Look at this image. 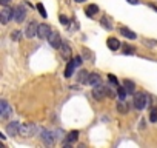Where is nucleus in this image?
Here are the masks:
<instances>
[{"label":"nucleus","mask_w":157,"mask_h":148,"mask_svg":"<svg viewBox=\"0 0 157 148\" xmlns=\"http://www.w3.org/2000/svg\"><path fill=\"white\" fill-rule=\"evenodd\" d=\"M148 102L149 100H148L146 93H137V94H134V107H136V110H143Z\"/></svg>","instance_id":"obj_1"},{"label":"nucleus","mask_w":157,"mask_h":148,"mask_svg":"<svg viewBox=\"0 0 157 148\" xmlns=\"http://www.w3.org/2000/svg\"><path fill=\"white\" fill-rule=\"evenodd\" d=\"M14 19V10L5 6L2 11H0V20H2V25H8V22Z\"/></svg>","instance_id":"obj_2"},{"label":"nucleus","mask_w":157,"mask_h":148,"mask_svg":"<svg viewBox=\"0 0 157 148\" xmlns=\"http://www.w3.org/2000/svg\"><path fill=\"white\" fill-rule=\"evenodd\" d=\"M106 94H108V90L103 85H97V87L93 88V96H94L96 100H103L106 97Z\"/></svg>","instance_id":"obj_3"},{"label":"nucleus","mask_w":157,"mask_h":148,"mask_svg":"<svg viewBox=\"0 0 157 148\" xmlns=\"http://www.w3.org/2000/svg\"><path fill=\"white\" fill-rule=\"evenodd\" d=\"M25 17H26V10H25V6H23V5H17V6L14 8V20L19 22V23H22V22L25 20Z\"/></svg>","instance_id":"obj_4"},{"label":"nucleus","mask_w":157,"mask_h":148,"mask_svg":"<svg viewBox=\"0 0 157 148\" xmlns=\"http://www.w3.org/2000/svg\"><path fill=\"white\" fill-rule=\"evenodd\" d=\"M51 36V26L46 23H39V31H37V37L39 39H48Z\"/></svg>","instance_id":"obj_5"},{"label":"nucleus","mask_w":157,"mask_h":148,"mask_svg":"<svg viewBox=\"0 0 157 148\" xmlns=\"http://www.w3.org/2000/svg\"><path fill=\"white\" fill-rule=\"evenodd\" d=\"M11 113H13V108L8 105L6 100H2V102H0V117H2V119H6Z\"/></svg>","instance_id":"obj_6"},{"label":"nucleus","mask_w":157,"mask_h":148,"mask_svg":"<svg viewBox=\"0 0 157 148\" xmlns=\"http://www.w3.org/2000/svg\"><path fill=\"white\" fill-rule=\"evenodd\" d=\"M37 31H39V23H37V22H31V23L28 25L26 31H25V36H26L28 39H33V37L37 36Z\"/></svg>","instance_id":"obj_7"},{"label":"nucleus","mask_w":157,"mask_h":148,"mask_svg":"<svg viewBox=\"0 0 157 148\" xmlns=\"http://www.w3.org/2000/svg\"><path fill=\"white\" fill-rule=\"evenodd\" d=\"M48 42H49V45H51L54 49H59V48L62 46V40H60V36H59L57 33H51V36L48 37Z\"/></svg>","instance_id":"obj_8"},{"label":"nucleus","mask_w":157,"mask_h":148,"mask_svg":"<svg viewBox=\"0 0 157 148\" xmlns=\"http://www.w3.org/2000/svg\"><path fill=\"white\" fill-rule=\"evenodd\" d=\"M6 131H8L10 136H17V134H20V123H19V122H10V123L6 125Z\"/></svg>","instance_id":"obj_9"},{"label":"nucleus","mask_w":157,"mask_h":148,"mask_svg":"<svg viewBox=\"0 0 157 148\" xmlns=\"http://www.w3.org/2000/svg\"><path fill=\"white\" fill-rule=\"evenodd\" d=\"M42 140H43V143L45 145H48V146H52L54 145V134L51 133V131H42Z\"/></svg>","instance_id":"obj_10"},{"label":"nucleus","mask_w":157,"mask_h":148,"mask_svg":"<svg viewBox=\"0 0 157 148\" xmlns=\"http://www.w3.org/2000/svg\"><path fill=\"white\" fill-rule=\"evenodd\" d=\"M88 85H91V87H97V85H100V74H99V72H91V74H90Z\"/></svg>","instance_id":"obj_11"},{"label":"nucleus","mask_w":157,"mask_h":148,"mask_svg":"<svg viewBox=\"0 0 157 148\" xmlns=\"http://www.w3.org/2000/svg\"><path fill=\"white\" fill-rule=\"evenodd\" d=\"M106 45H108V48H109L111 51H117V49H120V42H119L117 39H114V37H109L108 42H106Z\"/></svg>","instance_id":"obj_12"},{"label":"nucleus","mask_w":157,"mask_h":148,"mask_svg":"<svg viewBox=\"0 0 157 148\" xmlns=\"http://www.w3.org/2000/svg\"><path fill=\"white\" fill-rule=\"evenodd\" d=\"M75 66H77V65H75L74 59L68 62V65H66V69H65V77H71V76H72V74H74V68H75Z\"/></svg>","instance_id":"obj_13"},{"label":"nucleus","mask_w":157,"mask_h":148,"mask_svg":"<svg viewBox=\"0 0 157 148\" xmlns=\"http://www.w3.org/2000/svg\"><path fill=\"white\" fill-rule=\"evenodd\" d=\"M120 33H122L123 37H126V39H129V40H136V39H137V34H136L134 31L128 29V28H120Z\"/></svg>","instance_id":"obj_14"},{"label":"nucleus","mask_w":157,"mask_h":148,"mask_svg":"<svg viewBox=\"0 0 157 148\" xmlns=\"http://www.w3.org/2000/svg\"><path fill=\"white\" fill-rule=\"evenodd\" d=\"M88 79H90V72L85 71V69H82L80 72L77 74V80L80 84H88Z\"/></svg>","instance_id":"obj_15"},{"label":"nucleus","mask_w":157,"mask_h":148,"mask_svg":"<svg viewBox=\"0 0 157 148\" xmlns=\"http://www.w3.org/2000/svg\"><path fill=\"white\" fill-rule=\"evenodd\" d=\"M97 13H99V6H97V5H88L86 10H85V14H86L88 17H94Z\"/></svg>","instance_id":"obj_16"},{"label":"nucleus","mask_w":157,"mask_h":148,"mask_svg":"<svg viewBox=\"0 0 157 148\" xmlns=\"http://www.w3.org/2000/svg\"><path fill=\"white\" fill-rule=\"evenodd\" d=\"M60 53H62V57H63V59H69V57H71V48H69V45H68V43H62Z\"/></svg>","instance_id":"obj_17"},{"label":"nucleus","mask_w":157,"mask_h":148,"mask_svg":"<svg viewBox=\"0 0 157 148\" xmlns=\"http://www.w3.org/2000/svg\"><path fill=\"white\" fill-rule=\"evenodd\" d=\"M77 139H78V131H77V130H74V131L68 133V136H66V146H68L69 143L75 142Z\"/></svg>","instance_id":"obj_18"},{"label":"nucleus","mask_w":157,"mask_h":148,"mask_svg":"<svg viewBox=\"0 0 157 148\" xmlns=\"http://www.w3.org/2000/svg\"><path fill=\"white\" fill-rule=\"evenodd\" d=\"M33 130H34L33 125H22L20 127V134L22 136H33Z\"/></svg>","instance_id":"obj_19"},{"label":"nucleus","mask_w":157,"mask_h":148,"mask_svg":"<svg viewBox=\"0 0 157 148\" xmlns=\"http://www.w3.org/2000/svg\"><path fill=\"white\" fill-rule=\"evenodd\" d=\"M100 23L103 25V28H105V29H113V25H111L113 22H111V19H109L108 16H103V17H102V20H100Z\"/></svg>","instance_id":"obj_20"},{"label":"nucleus","mask_w":157,"mask_h":148,"mask_svg":"<svg viewBox=\"0 0 157 148\" xmlns=\"http://www.w3.org/2000/svg\"><path fill=\"white\" fill-rule=\"evenodd\" d=\"M123 87H125V88H126V91H128V93H131V94L136 91V84H134V82H131V80H123Z\"/></svg>","instance_id":"obj_21"},{"label":"nucleus","mask_w":157,"mask_h":148,"mask_svg":"<svg viewBox=\"0 0 157 148\" xmlns=\"http://www.w3.org/2000/svg\"><path fill=\"white\" fill-rule=\"evenodd\" d=\"M126 94H128L126 88H125V87H119V90H117V96H119V99H120V100H125V99H126Z\"/></svg>","instance_id":"obj_22"},{"label":"nucleus","mask_w":157,"mask_h":148,"mask_svg":"<svg viewBox=\"0 0 157 148\" xmlns=\"http://www.w3.org/2000/svg\"><path fill=\"white\" fill-rule=\"evenodd\" d=\"M123 54H136V48L134 46H131V45H126V43H123Z\"/></svg>","instance_id":"obj_23"},{"label":"nucleus","mask_w":157,"mask_h":148,"mask_svg":"<svg viewBox=\"0 0 157 148\" xmlns=\"http://www.w3.org/2000/svg\"><path fill=\"white\" fill-rule=\"evenodd\" d=\"M117 110H119V113H122V114L128 113V108H126V105H125V100H120V102L117 103Z\"/></svg>","instance_id":"obj_24"},{"label":"nucleus","mask_w":157,"mask_h":148,"mask_svg":"<svg viewBox=\"0 0 157 148\" xmlns=\"http://www.w3.org/2000/svg\"><path fill=\"white\" fill-rule=\"evenodd\" d=\"M37 10H39V13H40V16H42L43 19L48 16V14H46V10H45V6H43L42 3H37Z\"/></svg>","instance_id":"obj_25"},{"label":"nucleus","mask_w":157,"mask_h":148,"mask_svg":"<svg viewBox=\"0 0 157 148\" xmlns=\"http://www.w3.org/2000/svg\"><path fill=\"white\" fill-rule=\"evenodd\" d=\"M20 36H22L20 31H13V33H11V40L17 42V40H20Z\"/></svg>","instance_id":"obj_26"},{"label":"nucleus","mask_w":157,"mask_h":148,"mask_svg":"<svg viewBox=\"0 0 157 148\" xmlns=\"http://www.w3.org/2000/svg\"><path fill=\"white\" fill-rule=\"evenodd\" d=\"M149 120H151V122H157V108H152V110H151Z\"/></svg>","instance_id":"obj_27"},{"label":"nucleus","mask_w":157,"mask_h":148,"mask_svg":"<svg viewBox=\"0 0 157 148\" xmlns=\"http://www.w3.org/2000/svg\"><path fill=\"white\" fill-rule=\"evenodd\" d=\"M108 80H109V82H113L116 87L119 85V80H117V77H116V76H113V74H108Z\"/></svg>","instance_id":"obj_28"},{"label":"nucleus","mask_w":157,"mask_h":148,"mask_svg":"<svg viewBox=\"0 0 157 148\" xmlns=\"http://www.w3.org/2000/svg\"><path fill=\"white\" fill-rule=\"evenodd\" d=\"M59 20H60V23H63V25H69V19H68V17H65V16H60V17H59Z\"/></svg>","instance_id":"obj_29"},{"label":"nucleus","mask_w":157,"mask_h":148,"mask_svg":"<svg viewBox=\"0 0 157 148\" xmlns=\"http://www.w3.org/2000/svg\"><path fill=\"white\" fill-rule=\"evenodd\" d=\"M74 62H75L77 66H80V65H82V57H80V56H77V57L74 59Z\"/></svg>","instance_id":"obj_30"},{"label":"nucleus","mask_w":157,"mask_h":148,"mask_svg":"<svg viewBox=\"0 0 157 148\" xmlns=\"http://www.w3.org/2000/svg\"><path fill=\"white\" fill-rule=\"evenodd\" d=\"M10 2H11V0H0V3H2L3 6H6V5H8Z\"/></svg>","instance_id":"obj_31"},{"label":"nucleus","mask_w":157,"mask_h":148,"mask_svg":"<svg viewBox=\"0 0 157 148\" xmlns=\"http://www.w3.org/2000/svg\"><path fill=\"white\" fill-rule=\"evenodd\" d=\"M128 2H129L131 5H137V3H139V0H128Z\"/></svg>","instance_id":"obj_32"},{"label":"nucleus","mask_w":157,"mask_h":148,"mask_svg":"<svg viewBox=\"0 0 157 148\" xmlns=\"http://www.w3.org/2000/svg\"><path fill=\"white\" fill-rule=\"evenodd\" d=\"M0 139H2V140H5V139H6V136H5L3 133H0Z\"/></svg>","instance_id":"obj_33"},{"label":"nucleus","mask_w":157,"mask_h":148,"mask_svg":"<svg viewBox=\"0 0 157 148\" xmlns=\"http://www.w3.org/2000/svg\"><path fill=\"white\" fill-rule=\"evenodd\" d=\"M75 2H77V3H83V2H85V0H75Z\"/></svg>","instance_id":"obj_34"}]
</instances>
